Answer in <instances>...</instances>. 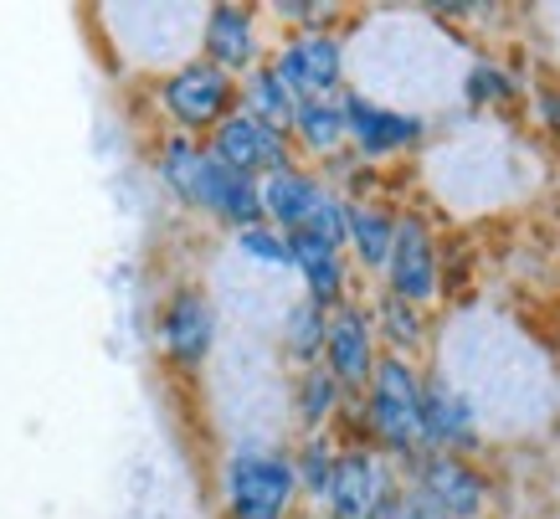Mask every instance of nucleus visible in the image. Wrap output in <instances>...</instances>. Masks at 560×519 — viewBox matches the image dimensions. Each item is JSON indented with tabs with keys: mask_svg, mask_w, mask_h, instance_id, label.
I'll use <instances>...</instances> for the list:
<instances>
[{
	"mask_svg": "<svg viewBox=\"0 0 560 519\" xmlns=\"http://www.w3.org/2000/svg\"><path fill=\"white\" fill-rule=\"evenodd\" d=\"M422 385L427 360H401V355H381L371 381L360 385L340 422V442H365L396 469H407L422 452Z\"/></svg>",
	"mask_w": 560,
	"mask_h": 519,
	"instance_id": "1",
	"label": "nucleus"
},
{
	"mask_svg": "<svg viewBox=\"0 0 560 519\" xmlns=\"http://www.w3.org/2000/svg\"><path fill=\"white\" fill-rule=\"evenodd\" d=\"M217 509L221 519H299L304 494L293 478L289 442L272 437H237L217 463Z\"/></svg>",
	"mask_w": 560,
	"mask_h": 519,
	"instance_id": "2",
	"label": "nucleus"
},
{
	"mask_svg": "<svg viewBox=\"0 0 560 519\" xmlns=\"http://www.w3.org/2000/svg\"><path fill=\"white\" fill-rule=\"evenodd\" d=\"M438 145V118L411 103L371 99L360 88H345V150L371 170H396L407 160H422Z\"/></svg>",
	"mask_w": 560,
	"mask_h": 519,
	"instance_id": "3",
	"label": "nucleus"
},
{
	"mask_svg": "<svg viewBox=\"0 0 560 519\" xmlns=\"http://www.w3.org/2000/svg\"><path fill=\"white\" fill-rule=\"evenodd\" d=\"M144 103L160 118V135L206 139L226 114H237V78L211 68L206 57H186L175 68L154 72L144 88Z\"/></svg>",
	"mask_w": 560,
	"mask_h": 519,
	"instance_id": "4",
	"label": "nucleus"
},
{
	"mask_svg": "<svg viewBox=\"0 0 560 519\" xmlns=\"http://www.w3.org/2000/svg\"><path fill=\"white\" fill-rule=\"evenodd\" d=\"M221 350V299L196 278H180L154 303V355L160 366L196 381Z\"/></svg>",
	"mask_w": 560,
	"mask_h": 519,
	"instance_id": "5",
	"label": "nucleus"
},
{
	"mask_svg": "<svg viewBox=\"0 0 560 519\" xmlns=\"http://www.w3.org/2000/svg\"><path fill=\"white\" fill-rule=\"evenodd\" d=\"M396 299L417 303V309H442V227L422 201L396 206V237H390V257L381 284Z\"/></svg>",
	"mask_w": 560,
	"mask_h": 519,
	"instance_id": "6",
	"label": "nucleus"
},
{
	"mask_svg": "<svg viewBox=\"0 0 560 519\" xmlns=\"http://www.w3.org/2000/svg\"><path fill=\"white\" fill-rule=\"evenodd\" d=\"M268 68L293 99H340L350 88V26L324 32H272Z\"/></svg>",
	"mask_w": 560,
	"mask_h": 519,
	"instance_id": "7",
	"label": "nucleus"
},
{
	"mask_svg": "<svg viewBox=\"0 0 560 519\" xmlns=\"http://www.w3.org/2000/svg\"><path fill=\"white\" fill-rule=\"evenodd\" d=\"M401 488L432 499L447 519H493V509H499V478H493L489 458L417 452L401 469Z\"/></svg>",
	"mask_w": 560,
	"mask_h": 519,
	"instance_id": "8",
	"label": "nucleus"
},
{
	"mask_svg": "<svg viewBox=\"0 0 560 519\" xmlns=\"http://www.w3.org/2000/svg\"><path fill=\"white\" fill-rule=\"evenodd\" d=\"M272 51V26L262 5L247 0H211L201 5V26H196V57H206L211 68H221L226 78H247L253 68H262Z\"/></svg>",
	"mask_w": 560,
	"mask_h": 519,
	"instance_id": "9",
	"label": "nucleus"
},
{
	"mask_svg": "<svg viewBox=\"0 0 560 519\" xmlns=\"http://www.w3.org/2000/svg\"><path fill=\"white\" fill-rule=\"evenodd\" d=\"M401 494V469L381 458L365 442H340V458H335V473L324 484L319 504L308 515L319 519H371L386 499Z\"/></svg>",
	"mask_w": 560,
	"mask_h": 519,
	"instance_id": "10",
	"label": "nucleus"
},
{
	"mask_svg": "<svg viewBox=\"0 0 560 519\" xmlns=\"http://www.w3.org/2000/svg\"><path fill=\"white\" fill-rule=\"evenodd\" d=\"M422 452L489 458V422H483V412L438 366H427V385H422Z\"/></svg>",
	"mask_w": 560,
	"mask_h": 519,
	"instance_id": "11",
	"label": "nucleus"
},
{
	"mask_svg": "<svg viewBox=\"0 0 560 519\" xmlns=\"http://www.w3.org/2000/svg\"><path fill=\"white\" fill-rule=\"evenodd\" d=\"M206 154L217 160V165H226L232 175H247V181H262V175H272V170H283L293 160V145L283 129H272V124H262V118L253 114H226L206 135Z\"/></svg>",
	"mask_w": 560,
	"mask_h": 519,
	"instance_id": "12",
	"label": "nucleus"
},
{
	"mask_svg": "<svg viewBox=\"0 0 560 519\" xmlns=\"http://www.w3.org/2000/svg\"><path fill=\"white\" fill-rule=\"evenodd\" d=\"M375 360H381V339H375V324H371V309H365V293L340 309H329V324H324V355L319 366L335 376V381L355 396L360 385L371 381Z\"/></svg>",
	"mask_w": 560,
	"mask_h": 519,
	"instance_id": "13",
	"label": "nucleus"
},
{
	"mask_svg": "<svg viewBox=\"0 0 560 519\" xmlns=\"http://www.w3.org/2000/svg\"><path fill=\"white\" fill-rule=\"evenodd\" d=\"M289 252H293V293H299V299H308V303H319L324 314L365 293V284L355 278V268H350L345 247H329V242H319V237L293 232L289 237Z\"/></svg>",
	"mask_w": 560,
	"mask_h": 519,
	"instance_id": "14",
	"label": "nucleus"
},
{
	"mask_svg": "<svg viewBox=\"0 0 560 519\" xmlns=\"http://www.w3.org/2000/svg\"><path fill=\"white\" fill-rule=\"evenodd\" d=\"M190 217H201L221 237H237L262 221V191H257V181L232 175L226 165H217L206 154V170H201V181H196V196H190Z\"/></svg>",
	"mask_w": 560,
	"mask_h": 519,
	"instance_id": "15",
	"label": "nucleus"
},
{
	"mask_svg": "<svg viewBox=\"0 0 560 519\" xmlns=\"http://www.w3.org/2000/svg\"><path fill=\"white\" fill-rule=\"evenodd\" d=\"M365 309H371L381 355L432 360V345H438V330H442L432 309H417V303L396 299V293H386V288H365Z\"/></svg>",
	"mask_w": 560,
	"mask_h": 519,
	"instance_id": "16",
	"label": "nucleus"
},
{
	"mask_svg": "<svg viewBox=\"0 0 560 519\" xmlns=\"http://www.w3.org/2000/svg\"><path fill=\"white\" fill-rule=\"evenodd\" d=\"M396 206L390 196H365V201H350L345 211V257L365 288L381 284L390 257V237H396Z\"/></svg>",
	"mask_w": 560,
	"mask_h": 519,
	"instance_id": "17",
	"label": "nucleus"
},
{
	"mask_svg": "<svg viewBox=\"0 0 560 519\" xmlns=\"http://www.w3.org/2000/svg\"><path fill=\"white\" fill-rule=\"evenodd\" d=\"M257 191H262V221L293 237V232H304L308 217L319 211V201L329 196V181L314 165H304V160H289L283 170L262 175Z\"/></svg>",
	"mask_w": 560,
	"mask_h": 519,
	"instance_id": "18",
	"label": "nucleus"
},
{
	"mask_svg": "<svg viewBox=\"0 0 560 519\" xmlns=\"http://www.w3.org/2000/svg\"><path fill=\"white\" fill-rule=\"evenodd\" d=\"M514 103H525V78L514 72V62L493 57V51H468L458 68V108L468 118L483 114H510Z\"/></svg>",
	"mask_w": 560,
	"mask_h": 519,
	"instance_id": "19",
	"label": "nucleus"
},
{
	"mask_svg": "<svg viewBox=\"0 0 560 519\" xmlns=\"http://www.w3.org/2000/svg\"><path fill=\"white\" fill-rule=\"evenodd\" d=\"M289 145H293V160L324 170L335 165L345 150V93L340 99H304L293 108L289 118Z\"/></svg>",
	"mask_w": 560,
	"mask_h": 519,
	"instance_id": "20",
	"label": "nucleus"
},
{
	"mask_svg": "<svg viewBox=\"0 0 560 519\" xmlns=\"http://www.w3.org/2000/svg\"><path fill=\"white\" fill-rule=\"evenodd\" d=\"M345 406H350V391H345L324 366L293 370L289 376V422L293 437L304 432H340Z\"/></svg>",
	"mask_w": 560,
	"mask_h": 519,
	"instance_id": "21",
	"label": "nucleus"
},
{
	"mask_svg": "<svg viewBox=\"0 0 560 519\" xmlns=\"http://www.w3.org/2000/svg\"><path fill=\"white\" fill-rule=\"evenodd\" d=\"M324 324H329V314H324L319 303L299 299V293H289V299L278 303V319H272V350H278V360L289 366V376L293 370L319 366Z\"/></svg>",
	"mask_w": 560,
	"mask_h": 519,
	"instance_id": "22",
	"label": "nucleus"
},
{
	"mask_svg": "<svg viewBox=\"0 0 560 519\" xmlns=\"http://www.w3.org/2000/svg\"><path fill=\"white\" fill-rule=\"evenodd\" d=\"M206 170V139H186V135H154L150 145V175L154 185L171 196L180 211H190L196 181Z\"/></svg>",
	"mask_w": 560,
	"mask_h": 519,
	"instance_id": "23",
	"label": "nucleus"
},
{
	"mask_svg": "<svg viewBox=\"0 0 560 519\" xmlns=\"http://www.w3.org/2000/svg\"><path fill=\"white\" fill-rule=\"evenodd\" d=\"M289 458H293V478H299V494H304V509H314L335 473V458H340V437L335 432H304L289 442Z\"/></svg>",
	"mask_w": 560,
	"mask_h": 519,
	"instance_id": "24",
	"label": "nucleus"
},
{
	"mask_svg": "<svg viewBox=\"0 0 560 519\" xmlns=\"http://www.w3.org/2000/svg\"><path fill=\"white\" fill-rule=\"evenodd\" d=\"M232 252H237L242 268H253L257 278H293V252H289V232H278L268 221H257L247 232L226 237Z\"/></svg>",
	"mask_w": 560,
	"mask_h": 519,
	"instance_id": "25",
	"label": "nucleus"
},
{
	"mask_svg": "<svg viewBox=\"0 0 560 519\" xmlns=\"http://www.w3.org/2000/svg\"><path fill=\"white\" fill-rule=\"evenodd\" d=\"M237 108L289 135V118H293V108H299V99H293L289 88L278 83V72L262 62V68H253L247 78H237Z\"/></svg>",
	"mask_w": 560,
	"mask_h": 519,
	"instance_id": "26",
	"label": "nucleus"
},
{
	"mask_svg": "<svg viewBox=\"0 0 560 519\" xmlns=\"http://www.w3.org/2000/svg\"><path fill=\"white\" fill-rule=\"evenodd\" d=\"M268 11L272 32H324V26H350L345 21V5H329V0H272L262 5Z\"/></svg>",
	"mask_w": 560,
	"mask_h": 519,
	"instance_id": "27",
	"label": "nucleus"
},
{
	"mask_svg": "<svg viewBox=\"0 0 560 519\" xmlns=\"http://www.w3.org/2000/svg\"><path fill=\"white\" fill-rule=\"evenodd\" d=\"M529 118L540 124L550 139H560V78H540L535 88H525Z\"/></svg>",
	"mask_w": 560,
	"mask_h": 519,
	"instance_id": "28",
	"label": "nucleus"
},
{
	"mask_svg": "<svg viewBox=\"0 0 560 519\" xmlns=\"http://www.w3.org/2000/svg\"><path fill=\"white\" fill-rule=\"evenodd\" d=\"M401 509H407V519H447L432 499H422V494H411V488H401Z\"/></svg>",
	"mask_w": 560,
	"mask_h": 519,
	"instance_id": "29",
	"label": "nucleus"
},
{
	"mask_svg": "<svg viewBox=\"0 0 560 519\" xmlns=\"http://www.w3.org/2000/svg\"><path fill=\"white\" fill-rule=\"evenodd\" d=\"M371 519H407V509H401V494H396V499H386V504H381V509H375Z\"/></svg>",
	"mask_w": 560,
	"mask_h": 519,
	"instance_id": "30",
	"label": "nucleus"
},
{
	"mask_svg": "<svg viewBox=\"0 0 560 519\" xmlns=\"http://www.w3.org/2000/svg\"><path fill=\"white\" fill-rule=\"evenodd\" d=\"M299 519H319V515H308V509H304V515H299Z\"/></svg>",
	"mask_w": 560,
	"mask_h": 519,
	"instance_id": "31",
	"label": "nucleus"
}]
</instances>
